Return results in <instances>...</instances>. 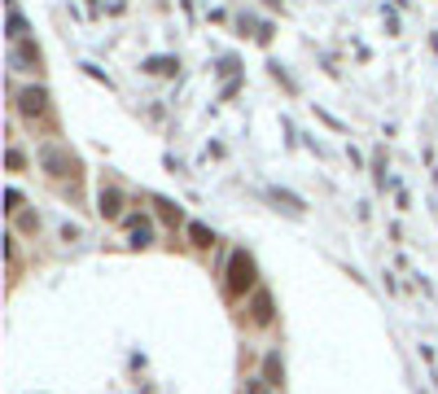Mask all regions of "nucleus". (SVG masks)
Segmentation results:
<instances>
[{"label": "nucleus", "mask_w": 438, "mask_h": 394, "mask_svg": "<svg viewBox=\"0 0 438 394\" xmlns=\"http://www.w3.org/2000/svg\"><path fill=\"white\" fill-rule=\"evenodd\" d=\"M40 162H44L48 175H75V158H71V149H61V145H44Z\"/></svg>", "instance_id": "2"}, {"label": "nucleus", "mask_w": 438, "mask_h": 394, "mask_svg": "<svg viewBox=\"0 0 438 394\" xmlns=\"http://www.w3.org/2000/svg\"><path fill=\"white\" fill-rule=\"evenodd\" d=\"M154 206H158V215L167 224H180V206H171V202H154Z\"/></svg>", "instance_id": "10"}, {"label": "nucleus", "mask_w": 438, "mask_h": 394, "mask_svg": "<svg viewBox=\"0 0 438 394\" xmlns=\"http://www.w3.org/2000/svg\"><path fill=\"white\" fill-rule=\"evenodd\" d=\"M13 61H18L22 71H40V48L31 40H18V44H13Z\"/></svg>", "instance_id": "6"}, {"label": "nucleus", "mask_w": 438, "mask_h": 394, "mask_svg": "<svg viewBox=\"0 0 438 394\" xmlns=\"http://www.w3.org/2000/svg\"><path fill=\"white\" fill-rule=\"evenodd\" d=\"M228 298H246V289H254V258L246 250H237L228 258Z\"/></svg>", "instance_id": "1"}, {"label": "nucleus", "mask_w": 438, "mask_h": 394, "mask_svg": "<svg viewBox=\"0 0 438 394\" xmlns=\"http://www.w3.org/2000/svg\"><path fill=\"white\" fill-rule=\"evenodd\" d=\"M96 210H101V219H123V193L119 189H101L96 193Z\"/></svg>", "instance_id": "4"}, {"label": "nucleus", "mask_w": 438, "mask_h": 394, "mask_svg": "<svg viewBox=\"0 0 438 394\" xmlns=\"http://www.w3.org/2000/svg\"><path fill=\"white\" fill-rule=\"evenodd\" d=\"M18 110L27 114V119H44L48 114V92L44 88H22L18 92Z\"/></svg>", "instance_id": "3"}, {"label": "nucleus", "mask_w": 438, "mask_h": 394, "mask_svg": "<svg viewBox=\"0 0 438 394\" xmlns=\"http://www.w3.org/2000/svg\"><path fill=\"white\" fill-rule=\"evenodd\" d=\"M263 381H268V386H277V390H281V381H285V364H281V355H277V351H268V355H263Z\"/></svg>", "instance_id": "7"}, {"label": "nucleus", "mask_w": 438, "mask_h": 394, "mask_svg": "<svg viewBox=\"0 0 438 394\" xmlns=\"http://www.w3.org/2000/svg\"><path fill=\"white\" fill-rule=\"evenodd\" d=\"M149 241H154L149 224H140V219H136V224H132V245H149Z\"/></svg>", "instance_id": "9"}, {"label": "nucleus", "mask_w": 438, "mask_h": 394, "mask_svg": "<svg viewBox=\"0 0 438 394\" xmlns=\"http://www.w3.org/2000/svg\"><path fill=\"white\" fill-rule=\"evenodd\" d=\"M246 394H277V386H268L263 377H254V381H246Z\"/></svg>", "instance_id": "11"}, {"label": "nucleus", "mask_w": 438, "mask_h": 394, "mask_svg": "<svg viewBox=\"0 0 438 394\" xmlns=\"http://www.w3.org/2000/svg\"><path fill=\"white\" fill-rule=\"evenodd\" d=\"M272 316H277V311H272V293H268V289H254V302H250V320H254L258 328H268V324H272Z\"/></svg>", "instance_id": "5"}, {"label": "nucleus", "mask_w": 438, "mask_h": 394, "mask_svg": "<svg viewBox=\"0 0 438 394\" xmlns=\"http://www.w3.org/2000/svg\"><path fill=\"white\" fill-rule=\"evenodd\" d=\"M5 202H9V206H5L9 215H18V210H22V193H18V189H9V193H5Z\"/></svg>", "instance_id": "12"}, {"label": "nucleus", "mask_w": 438, "mask_h": 394, "mask_svg": "<svg viewBox=\"0 0 438 394\" xmlns=\"http://www.w3.org/2000/svg\"><path fill=\"white\" fill-rule=\"evenodd\" d=\"M189 237H193L198 250H210V245H215V233H210L206 224H189Z\"/></svg>", "instance_id": "8"}, {"label": "nucleus", "mask_w": 438, "mask_h": 394, "mask_svg": "<svg viewBox=\"0 0 438 394\" xmlns=\"http://www.w3.org/2000/svg\"><path fill=\"white\" fill-rule=\"evenodd\" d=\"M149 71H158V75H167V71H175V61H167V57H158V61H149Z\"/></svg>", "instance_id": "13"}]
</instances>
